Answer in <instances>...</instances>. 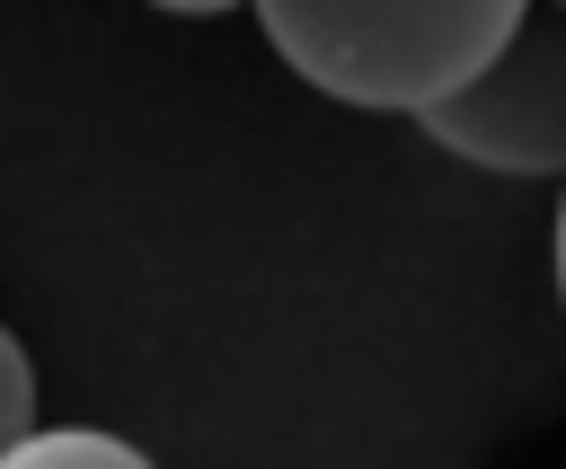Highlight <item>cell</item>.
Listing matches in <instances>:
<instances>
[{
  "label": "cell",
  "mask_w": 566,
  "mask_h": 469,
  "mask_svg": "<svg viewBox=\"0 0 566 469\" xmlns=\"http://www.w3.org/2000/svg\"><path fill=\"white\" fill-rule=\"evenodd\" d=\"M416 124L469 168L566 177V0H531L522 27L495 44V62L442 106H424Z\"/></svg>",
  "instance_id": "obj_2"
},
{
  "label": "cell",
  "mask_w": 566,
  "mask_h": 469,
  "mask_svg": "<svg viewBox=\"0 0 566 469\" xmlns=\"http://www.w3.org/2000/svg\"><path fill=\"white\" fill-rule=\"evenodd\" d=\"M159 9H186V18H203V9H239V0H159ZM256 9V0H248Z\"/></svg>",
  "instance_id": "obj_5"
},
{
  "label": "cell",
  "mask_w": 566,
  "mask_h": 469,
  "mask_svg": "<svg viewBox=\"0 0 566 469\" xmlns=\"http://www.w3.org/2000/svg\"><path fill=\"white\" fill-rule=\"evenodd\" d=\"M0 469H159V460L106 425H35Z\"/></svg>",
  "instance_id": "obj_3"
},
{
  "label": "cell",
  "mask_w": 566,
  "mask_h": 469,
  "mask_svg": "<svg viewBox=\"0 0 566 469\" xmlns=\"http://www.w3.org/2000/svg\"><path fill=\"white\" fill-rule=\"evenodd\" d=\"M531 0H256L265 44L345 106L424 115L469 88Z\"/></svg>",
  "instance_id": "obj_1"
},
{
  "label": "cell",
  "mask_w": 566,
  "mask_h": 469,
  "mask_svg": "<svg viewBox=\"0 0 566 469\" xmlns=\"http://www.w3.org/2000/svg\"><path fill=\"white\" fill-rule=\"evenodd\" d=\"M557 301H566V195H557Z\"/></svg>",
  "instance_id": "obj_6"
},
{
  "label": "cell",
  "mask_w": 566,
  "mask_h": 469,
  "mask_svg": "<svg viewBox=\"0 0 566 469\" xmlns=\"http://www.w3.org/2000/svg\"><path fill=\"white\" fill-rule=\"evenodd\" d=\"M35 434V363L18 345V327H0V460Z\"/></svg>",
  "instance_id": "obj_4"
}]
</instances>
